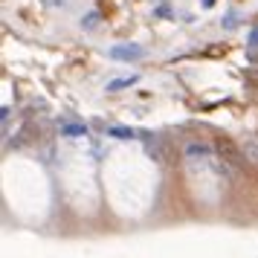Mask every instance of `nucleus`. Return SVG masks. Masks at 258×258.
Here are the masks:
<instances>
[{
  "label": "nucleus",
  "instance_id": "nucleus-1",
  "mask_svg": "<svg viewBox=\"0 0 258 258\" xmlns=\"http://www.w3.org/2000/svg\"><path fill=\"white\" fill-rule=\"evenodd\" d=\"M215 151H218V157L226 160L229 165H244V157L238 151V145H235L232 140H226V137H218V140H215Z\"/></svg>",
  "mask_w": 258,
  "mask_h": 258
},
{
  "label": "nucleus",
  "instance_id": "nucleus-8",
  "mask_svg": "<svg viewBox=\"0 0 258 258\" xmlns=\"http://www.w3.org/2000/svg\"><path fill=\"white\" fill-rule=\"evenodd\" d=\"M238 26V12H226L223 15V29H235Z\"/></svg>",
  "mask_w": 258,
  "mask_h": 258
},
{
  "label": "nucleus",
  "instance_id": "nucleus-5",
  "mask_svg": "<svg viewBox=\"0 0 258 258\" xmlns=\"http://www.w3.org/2000/svg\"><path fill=\"white\" fill-rule=\"evenodd\" d=\"M186 157L188 160H212V148L209 145H203V142H188L186 145Z\"/></svg>",
  "mask_w": 258,
  "mask_h": 258
},
{
  "label": "nucleus",
  "instance_id": "nucleus-4",
  "mask_svg": "<svg viewBox=\"0 0 258 258\" xmlns=\"http://www.w3.org/2000/svg\"><path fill=\"white\" fill-rule=\"evenodd\" d=\"M140 82V76L134 73V76H119V79H113V82L105 84L107 93H119V90H128V87H134V84Z\"/></svg>",
  "mask_w": 258,
  "mask_h": 258
},
{
  "label": "nucleus",
  "instance_id": "nucleus-10",
  "mask_svg": "<svg viewBox=\"0 0 258 258\" xmlns=\"http://www.w3.org/2000/svg\"><path fill=\"white\" fill-rule=\"evenodd\" d=\"M203 6H206V9H209V6H215V0H203Z\"/></svg>",
  "mask_w": 258,
  "mask_h": 258
},
{
  "label": "nucleus",
  "instance_id": "nucleus-2",
  "mask_svg": "<svg viewBox=\"0 0 258 258\" xmlns=\"http://www.w3.org/2000/svg\"><path fill=\"white\" fill-rule=\"evenodd\" d=\"M107 55L116 61H142L145 58V47H140V44H113Z\"/></svg>",
  "mask_w": 258,
  "mask_h": 258
},
{
  "label": "nucleus",
  "instance_id": "nucleus-9",
  "mask_svg": "<svg viewBox=\"0 0 258 258\" xmlns=\"http://www.w3.org/2000/svg\"><path fill=\"white\" fill-rule=\"evenodd\" d=\"M246 44H249V49H258V26H252V29H249V38H246Z\"/></svg>",
  "mask_w": 258,
  "mask_h": 258
},
{
  "label": "nucleus",
  "instance_id": "nucleus-6",
  "mask_svg": "<svg viewBox=\"0 0 258 258\" xmlns=\"http://www.w3.org/2000/svg\"><path fill=\"white\" fill-rule=\"evenodd\" d=\"M107 137H113V140H134L137 131L125 128V125H110V128H107Z\"/></svg>",
  "mask_w": 258,
  "mask_h": 258
},
{
  "label": "nucleus",
  "instance_id": "nucleus-7",
  "mask_svg": "<svg viewBox=\"0 0 258 258\" xmlns=\"http://www.w3.org/2000/svg\"><path fill=\"white\" fill-rule=\"evenodd\" d=\"M99 21H102V15L93 9V12H87V15L82 18V29H84V32H93L96 26H99Z\"/></svg>",
  "mask_w": 258,
  "mask_h": 258
},
{
  "label": "nucleus",
  "instance_id": "nucleus-3",
  "mask_svg": "<svg viewBox=\"0 0 258 258\" xmlns=\"http://www.w3.org/2000/svg\"><path fill=\"white\" fill-rule=\"evenodd\" d=\"M58 134L67 137V140H79V137H87V125H82V122H61Z\"/></svg>",
  "mask_w": 258,
  "mask_h": 258
}]
</instances>
